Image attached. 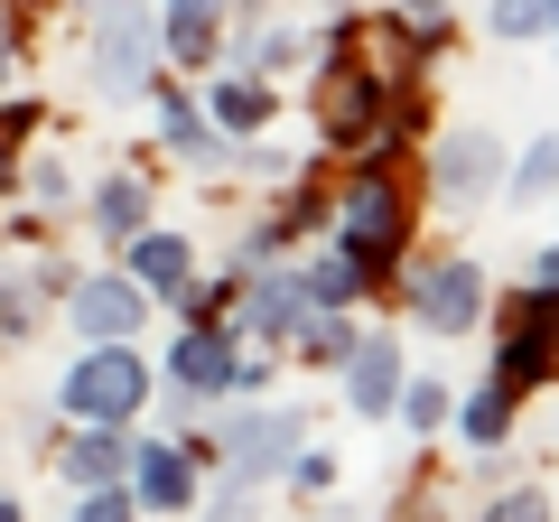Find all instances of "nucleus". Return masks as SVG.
<instances>
[{
	"instance_id": "obj_8",
	"label": "nucleus",
	"mask_w": 559,
	"mask_h": 522,
	"mask_svg": "<svg viewBox=\"0 0 559 522\" xmlns=\"http://www.w3.org/2000/svg\"><path fill=\"white\" fill-rule=\"evenodd\" d=\"M131 281L187 299V242H178V234H131Z\"/></svg>"
},
{
	"instance_id": "obj_14",
	"label": "nucleus",
	"mask_w": 559,
	"mask_h": 522,
	"mask_svg": "<svg viewBox=\"0 0 559 522\" xmlns=\"http://www.w3.org/2000/svg\"><path fill=\"white\" fill-rule=\"evenodd\" d=\"M94 215H103V234H140V215H150V187H140V178H112V187L94 197Z\"/></svg>"
},
{
	"instance_id": "obj_10",
	"label": "nucleus",
	"mask_w": 559,
	"mask_h": 522,
	"mask_svg": "<svg viewBox=\"0 0 559 522\" xmlns=\"http://www.w3.org/2000/svg\"><path fill=\"white\" fill-rule=\"evenodd\" d=\"M168 373H178L187 392H224V382H242V373H234V345H224V336H205V327L178 345V355H168Z\"/></svg>"
},
{
	"instance_id": "obj_17",
	"label": "nucleus",
	"mask_w": 559,
	"mask_h": 522,
	"mask_svg": "<svg viewBox=\"0 0 559 522\" xmlns=\"http://www.w3.org/2000/svg\"><path fill=\"white\" fill-rule=\"evenodd\" d=\"M522 382H540V327L503 345V392H522Z\"/></svg>"
},
{
	"instance_id": "obj_5",
	"label": "nucleus",
	"mask_w": 559,
	"mask_h": 522,
	"mask_svg": "<svg viewBox=\"0 0 559 522\" xmlns=\"http://www.w3.org/2000/svg\"><path fill=\"white\" fill-rule=\"evenodd\" d=\"M485 308V281H476V261H448V271H429L419 281V318L439 327V336H466Z\"/></svg>"
},
{
	"instance_id": "obj_11",
	"label": "nucleus",
	"mask_w": 559,
	"mask_h": 522,
	"mask_svg": "<svg viewBox=\"0 0 559 522\" xmlns=\"http://www.w3.org/2000/svg\"><path fill=\"white\" fill-rule=\"evenodd\" d=\"M121 466H131V448L112 439V420H94L75 448H66V485H112Z\"/></svg>"
},
{
	"instance_id": "obj_7",
	"label": "nucleus",
	"mask_w": 559,
	"mask_h": 522,
	"mask_svg": "<svg viewBox=\"0 0 559 522\" xmlns=\"http://www.w3.org/2000/svg\"><path fill=\"white\" fill-rule=\"evenodd\" d=\"M140 308H150V299H140V281H84L75 289V327H84V336H131Z\"/></svg>"
},
{
	"instance_id": "obj_16",
	"label": "nucleus",
	"mask_w": 559,
	"mask_h": 522,
	"mask_svg": "<svg viewBox=\"0 0 559 522\" xmlns=\"http://www.w3.org/2000/svg\"><path fill=\"white\" fill-rule=\"evenodd\" d=\"M550 28V0H495V38H540Z\"/></svg>"
},
{
	"instance_id": "obj_20",
	"label": "nucleus",
	"mask_w": 559,
	"mask_h": 522,
	"mask_svg": "<svg viewBox=\"0 0 559 522\" xmlns=\"http://www.w3.org/2000/svg\"><path fill=\"white\" fill-rule=\"evenodd\" d=\"M466 439H485V448L503 439V392H476V402H466Z\"/></svg>"
},
{
	"instance_id": "obj_4",
	"label": "nucleus",
	"mask_w": 559,
	"mask_h": 522,
	"mask_svg": "<svg viewBox=\"0 0 559 522\" xmlns=\"http://www.w3.org/2000/svg\"><path fill=\"white\" fill-rule=\"evenodd\" d=\"M392 242H401V197H392L382 178H364L355 197H345V252H355V261H382Z\"/></svg>"
},
{
	"instance_id": "obj_18",
	"label": "nucleus",
	"mask_w": 559,
	"mask_h": 522,
	"mask_svg": "<svg viewBox=\"0 0 559 522\" xmlns=\"http://www.w3.org/2000/svg\"><path fill=\"white\" fill-rule=\"evenodd\" d=\"M355 299V252L345 261H318V308H345Z\"/></svg>"
},
{
	"instance_id": "obj_26",
	"label": "nucleus",
	"mask_w": 559,
	"mask_h": 522,
	"mask_svg": "<svg viewBox=\"0 0 559 522\" xmlns=\"http://www.w3.org/2000/svg\"><path fill=\"white\" fill-rule=\"evenodd\" d=\"M419 10H429V0H419Z\"/></svg>"
},
{
	"instance_id": "obj_1",
	"label": "nucleus",
	"mask_w": 559,
	"mask_h": 522,
	"mask_svg": "<svg viewBox=\"0 0 559 522\" xmlns=\"http://www.w3.org/2000/svg\"><path fill=\"white\" fill-rule=\"evenodd\" d=\"M140 402H150V364L121 355V336H103L94 355H75V373H66V411L75 420H131Z\"/></svg>"
},
{
	"instance_id": "obj_12",
	"label": "nucleus",
	"mask_w": 559,
	"mask_h": 522,
	"mask_svg": "<svg viewBox=\"0 0 559 522\" xmlns=\"http://www.w3.org/2000/svg\"><path fill=\"white\" fill-rule=\"evenodd\" d=\"M131 476H140V495H150V503H187V485H197L178 448H140V458H131Z\"/></svg>"
},
{
	"instance_id": "obj_19",
	"label": "nucleus",
	"mask_w": 559,
	"mask_h": 522,
	"mask_svg": "<svg viewBox=\"0 0 559 522\" xmlns=\"http://www.w3.org/2000/svg\"><path fill=\"white\" fill-rule=\"evenodd\" d=\"M513 197H550V141H532V150H522V178H513Z\"/></svg>"
},
{
	"instance_id": "obj_9",
	"label": "nucleus",
	"mask_w": 559,
	"mask_h": 522,
	"mask_svg": "<svg viewBox=\"0 0 559 522\" xmlns=\"http://www.w3.org/2000/svg\"><path fill=\"white\" fill-rule=\"evenodd\" d=\"M439 187L448 197H485V187H495V141H485V131H457V141L439 150Z\"/></svg>"
},
{
	"instance_id": "obj_2",
	"label": "nucleus",
	"mask_w": 559,
	"mask_h": 522,
	"mask_svg": "<svg viewBox=\"0 0 559 522\" xmlns=\"http://www.w3.org/2000/svg\"><path fill=\"white\" fill-rule=\"evenodd\" d=\"M150 57H159L150 10H140V0H112L103 28H94V84L103 94H140V84H150Z\"/></svg>"
},
{
	"instance_id": "obj_15",
	"label": "nucleus",
	"mask_w": 559,
	"mask_h": 522,
	"mask_svg": "<svg viewBox=\"0 0 559 522\" xmlns=\"http://www.w3.org/2000/svg\"><path fill=\"white\" fill-rule=\"evenodd\" d=\"M261 112H271V94H261V84H224V75H215V121H234V131H252Z\"/></svg>"
},
{
	"instance_id": "obj_3",
	"label": "nucleus",
	"mask_w": 559,
	"mask_h": 522,
	"mask_svg": "<svg viewBox=\"0 0 559 522\" xmlns=\"http://www.w3.org/2000/svg\"><path fill=\"white\" fill-rule=\"evenodd\" d=\"M224 448H234V476H271V466H289V448H299V411H242V420L224 429Z\"/></svg>"
},
{
	"instance_id": "obj_25",
	"label": "nucleus",
	"mask_w": 559,
	"mask_h": 522,
	"mask_svg": "<svg viewBox=\"0 0 559 522\" xmlns=\"http://www.w3.org/2000/svg\"><path fill=\"white\" fill-rule=\"evenodd\" d=\"M0 75H10V47H0Z\"/></svg>"
},
{
	"instance_id": "obj_23",
	"label": "nucleus",
	"mask_w": 559,
	"mask_h": 522,
	"mask_svg": "<svg viewBox=\"0 0 559 522\" xmlns=\"http://www.w3.org/2000/svg\"><path fill=\"white\" fill-rule=\"evenodd\" d=\"M411 420H419V429H439V420H448V402H439V382H419V392H411Z\"/></svg>"
},
{
	"instance_id": "obj_21",
	"label": "nucleus",
	"mask_w": 559,
	"mask_h": 522,
	"mask_svg": "<svg viewBox=\"0 0 559 522\" xmlns=\"http://www.w3.org/2000/svg\"><path fill=\"white\" fill-rule=\"evenodd\" d=\"M75 522H131V503H121L112 485H94V495H84V513H75Z\"/></svg>"
},
{
	"instance_id": "obj_24",
	"label": "nucleus",
	"mask_w": 559,
	"mask_h": 522,
	"mask_svg": "<svg viewBox=\"0 0 559 522\" xmlns=\"http://www.w3.org/2000/svg\"><path fill=\"white\" fill-rule=\"evenodd\" d=\"M0 522H20V503H10V495H0Z\"/></svg>"
},
{
	"instance_id": "obj_6",
	"label": "nucleus",
	"mask_w": 559,
	"mask_h": 522,
	"mask_svg": "<svg viewBox=\"0 0 559 522\" xmlns=\"http://www.w3.org/2000/svg\"><path fill=\"white\" fill-rule=\"evenodd\" d=\"M345 402H355L364 420H382V411L401 402V345H392V336L355 345V373H345Z\"/></svg>"
},
{
	"instance_id": "obj_13",
	"label": "nucleus",
	"mask_w": 559,
	"mask_h": 522,
	"mask_svg": "<svg viewBox=\"0 0 559 522\" xmlns=\"http://www.w3.org/2000/svg\"><path fill=\"white\" fill-rule=\"evenodd\" d=\"M168 47L178 57H205L215 47V0H168Z\"/></svg>"
},
{
	"instance_id": "obj_22",
	"label": "nucleus",
	"mask_w": 559,
	"mask_h": 522,
	"mask_svg": "<svg viewBox=\"0 0 559 522\" xmlns=\"http://www.w3.org/2000/svg\"><path fill=\"white\" fill-rule=\"evenodd\" d=\"M495 522H550V495H503Z\"/></svg>"
}]
</instances>
